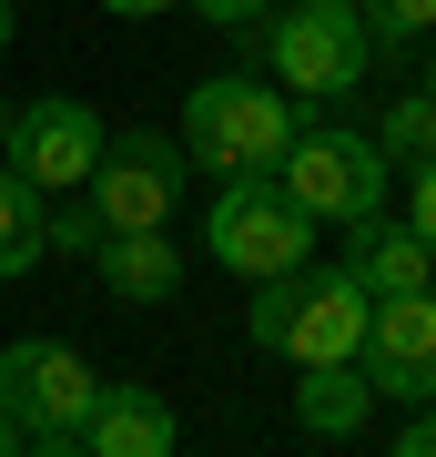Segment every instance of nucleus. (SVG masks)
Listing matches in <instances>:
<instances>
[{
    "label": "nucleus",
    "mask_w": 436,
    "mask_h": 457,
    "mask_svg": "<svg viewBox=\"0 0 436 457\" xmlns=\"http://www.w3.org/2000/svg\"><path fill=\"white\" fill-rule=\"evenodd\" d=\"M102 11H122V21H143V11H173V0H102Z\"/></svg>",
    "instance_id": "obj_21"
},
{
    "label": "nucleus",
    "mask_w": 436,
    "mask_h": 457,
    "mask_svg": "<svg viewBox=\"0 0 436 457\" xmlns=\"http://www.w3.org/2000/svg\"><path fill=\"white\" fill-rule=\"evenodd\" d=\"M0 163L11 173H31L41 194H81L92 183V163H102V112L92 102H21L11 112V143H0Z\"/></svg>",
    "instance_id": "obj_9"
},
{
    "label": "nucleus",
    "mask_w": 436,
    "mask_h": 457,
    "mask_svg": "<svg viewBox=\"0 0 436 457\" xmlns=\"http://www.w3.org/2000/svg\"><path fill=\"white\" fill-rule=\"evenodd\" d=\"M294 102L275 82H243V71H224V82H203L193 102H183V153H193L203 173H275L284 143H294Z\"/></svg>",
    "instance_id": "obj_3"
},
{
    "label": "nucleus",
    "mask_w": 436,
    "mask_h": 457,
    "mask_svg": "<svg viewBox=\"0 0 436 457\" xmlns=\"http://www.w3.org/2000/svg\"><path fill=\"white\" fill-rule=\"evenodd\" d=\"M71 447H92V457H173V407H162L152 386H102L92 407H81Z\"/></svg>",
    "instance_id": "obj_11"
},
{
    "label": "nucleus",
    "mask_w": 436,
    "mask_h": 457,
    "mask_svg": "<svg viewBox=\"0 0 436 457\" xmlns=\"http://www.w3.org/2000/svg\"><path fill=\"white\" fill-rule=\"evenodd\" d=\"M203 254L224 264V275H243V285H264V275H284V264L315 254V213L294 204L275 173H224V194L203 213Z\"/></svg>",
    "instance_id": "obj_2"
},
{
    "label": "nucleus",
    "mask_w": 436,
    "mask_h": 457,
    "mask_svg": "<svg viewBox=\"0 0 436 457\" xmlns=\"http://www.w3.org/2000/svg\"><path fill=\"white\" fill-rule=\"evenodd\" d=\"M0 143H11V102H0Z\"/></svg>",
    "instance_id": "obj_25"
},
{
    "label": "nucleus",
    "mask_w": 436,
    "mask_h": 457,
    "mask_svg": "<svg viewBox=\"0 0 436 457\" xmlns=\"http://www.w3.org/2000/svg\"><path fill=\"white\" fill-rule=\"evenodd\" d=\"M11 447H21V427H11V417H0V457H11Z\"/></svg>",
    "instance_id": "obj_23"
},
{
    "label": "nucleus",
    "mask_w": 436,
    "mask_h": 457,
    "mask_svg": "<svg viewBox=\"0 0 436 457\" xmlns=\"http://www.w3.org/2000/svg\"><path fill=\"white\" fill-rule=\"evenodd\" d=\"M406 224L426 234V254H436V153L416 163V183H406Z\"/></svg>",
    "instance_id": "obj_18"
},
{
    "label": "nucleus",
    "mask_w": 436,
    "mask_h": 457,
    "mask_svg": "<svg viewBox=\"0 0 436 457\" xmlns=\"http://www.w3.org/2000/svg\"><path fill=\"white\" fill-rule=\"evenodd\" d=\"M356 21H366L375 62H386V51H426V41H436V0H356Z\"/></svg>",
    "instance_id": "obj_15"
},
{
    "label": "nucleus",
    "mask_w": 436,
    "mask_h": 457,
    "mask_svg": "<svg viewBox=\"0 0 436 457\" xmlns=\"http://www.w3.org/2000/svg\"><path fill=\"white\" fill-rule=\"evenodd\" d=\"M92 264H102V285H112L122 305H173V295H183V254H173V234H162V224L102 234Z\"/></svg>",
    "instance_id": "obj_12"
},
{
    "label": "nucleus",
    "mask_w": 436,
    "mask_h": 457,
    "mask_svg": "<svg viewBox=\"0 0 436 457\" xmlns=\"http://www.w3.org/2000/svg\"><path fill=\"white\" fill-rule=\"evenodd\" d=\"M366 143L386 153V163H426V153H436V102H426V92H396L386 122H375Z\"/></svg>",
    "instance_id": "obj_16"
},
{
    "label": "nucleus",
    "mask_w": 436,
    "mask_h": 457,
    "mask_svg": "<svg viewBox=\"0 0 436 457\" xmlns=\"http://www.w3.org/2000/svg\"><path fill=\"white\" fill-rule=\"evenodd\" d=\"M92 396H102V376L81 366L71 345H51V336L0 345V417H11L41 457H71V427H81Z\"/></svg>",
    "instance_id": "obj_5"
},
{
    "label": "nucleus",
    "mask_w": 436,
    "mask_h": 457,
    "mask_svg": "<svg viewBox=\"0 0 436 457\" xmlns=\"http://www.w3.org/2000/svg\"><path fill=\"white\" fill-rule=\"evenodd\" d=\"M183 173H193V153L162 143V132H102V163H92L81 194H92L102 234H132V224H173Z\"/></svg>",
    "instance_id": "obj_7"
},
{
    "label": "nucleus",
    "mask_w": 436,
    "mask_h": 457,
    "mask_svg": "<svg viewBox=\"0 0 436 457\" xmlns=\"http://www.w3.org/2000/svg\"><path fill=\"white\" fill-rule=\"evenodd\" d=\"M41 213H51V194H41L31 173L0 163V275H31V264L51 254V245H41Z\"/></svg>",
    "instance_id": "obj_14"
},
{
    "label": "nucleus",
    "mask_w": 436,
    "mask_h": 457,
    "mask_svg": "<svg viewBox=\"0 0 436 457\" xmlns=\"http://www.w3.org/2000/svg\"><path fill=\"white\" fill-rule=\"evenodd\" d=\"M366 305H375V295L345 275V264L315 275V254H305V264H284V275H264V295H254V345H264V356H294V366L356 356V345H366Z\"/></svg>",
    "instance_id": "obj_1"
},
{
    "label": "nucleus",
    "mask_w": 436,
    "mask_h": 457,
    "mask_svg": "<svg viewBox=\"0 0 436 457\" xmlns=\"http://www.w3.org/2000/svg\"><path fill=\"white\" fill-rule=\"evenodd\" d=\"M366 407H375V386H366L356 356H325V366L294 376V427H305V437H356Z\"/></svg>",
    "instance_id": "obj_13"
},
{
    "label": "nucleus",
    "mask_w": 436,
    "mask_h": 457,
    "mask_svg": "<svg viewBox=\"0 0 436 457\" xmlns=\"http://www.w3.org/2000/svg\"><path fill=\"white\" fill-rule=\"evenodd\" d=\"M416 92H426V102H436V41H426V82H416Z\"/></svg>",
    "instance_id": "obj_22"
},
{
    "label": "nucleus",
    "mask_w": 436,
    "mask_h": 457,
    "mask_svg": "<svg viewBox=\"0 0 436 457\" xmlns=\"http://www.w3.org/2000/svg\"><path fill=\"white\" fill-rule=\"evenodd\" d=\"M264 62H275L284 92H305V102H345V92L375 71V41H366L356 0H294L275 31H264Z\"/></svg>",
    "instance_id": "obj_4"
},
{
    "label": "nucleus",
    "mask_w": 436,
    "mask_h": 457,
    "mask_svg": "<svg viewBox=\"0 0 436 457\" xmlns=\"http://www.w3.org/2000/svg\"><path fill=\"white\" fill-rule=\"evenodd\" d=\"M356 366H366L375 396L426 407V396H436V285L375 295V305H366V345H356Z\"/></svg>",
    "instance_id": "obj_8"
},
{
    "label": "nucleus",
    "mask_w": 436,
    "mask_h": 457,
    "mask_svg": "<svg viewBox=\"0 0 436 457\" xmlns=\"http://www.w3.org/2000/svg\"><path fill=\"white\" fill-rule=\"evenodd\" d=\"M345 275H356L366 295H406V285H436V254H426V234L406 224V213H356L345 224Z\"/></svg>",
    "instance_id": "obj_10"
},
{
    "label": "nucleus",
    "mask_w": 436,
    "mask_h": 457,
    "mask_svg": "<svg viewBox=\"0 0 436 457\" xmlns=\"http://www.w3.org/2000/svg\"><path fill=\"white\" fill-rule=\"evenodd\" d=\"M41 245H51V254H92V245H102V213H92V194H81L71 213H41Z\"/></svg>",
    "instance_id": "obj_17"
},
{
    "label": "nucleus",
    "mask_w": 436,
    "mask_h": 457,
    "mask_svg": "<svg viewBox=\"0 0 436 457\" xmlns=\"http://www.w3.org/2000/svg\"><path fill=\"white\" fill-rule=\"evenodd\" d=\"M0 51H11V0H0Z\"/></svg>",
    "instance_id": "obj_24"
},
{
    "label": "nucleus",
    "mask_w": 436,
    "mask_h": 457,
    "mask_svg": "<svg viewBox=\"0 0 436 457\" xmlns=\"http://www.w3.org/2000/svg\"><path fill=\"white\" fill-rule=\"evenodd\" d=\"M396 457H436V396H426V407H406V427H396Z\"/></svg>",
    "instance_id": "obj_20"
},
{
    "label": "nucleus",
    "mask_w": 436,
    "mask_h": 457,
    "mask_svg": "<svg viewBox=\"0 0 436 457\" xmlns=\"http://www.w3.org/2000/svg\"><path fill=\"white\" fill-rule=\"evenodd\" d=\"M275 183H284V194L315 213V224H356V213H375V204H386V153H375L366 132L294 122V143H284Z\"/></svg>",
    "instance_id": "obj_6"
},
{
    "label": "nucleus",
    "mask_w": 436,
    "mask_h": 457,
    "mask_svg": "<svg viewBox=\"0 0 436 457\" xmlns=\"http://www.w3.org/2000/svg\"><path fill=\"white\" fill-rule=\"evenodd\" d=\"M193 11L213 21V31H264V11H275V0H193Z\"/></svg>",
    "instance_id": "obj_19"
}]
</instances>
